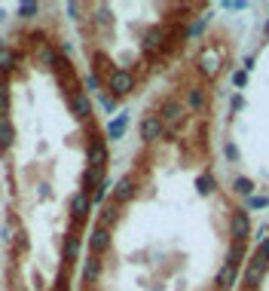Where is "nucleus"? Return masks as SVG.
<instances>
[{
    "instance_id": "obj_23",
    "label": "nucleus",
    "mask_w": 269,
    "mask_h": 291,
    "mask_svg": "<svg viewBox=\"0 0 269 291\" xmlns=\"http://www.w3.org/2000/svg\"><path fill=\"white\" fill-rule=\"evenodd\" d=\"M187 104L193 107V111H202V107H205V89H199V86H193L190 92H187Z\"/></svg>"
},
{
    "instance_id": "obj_13",
    "label": "nucleus",
    "mask_w": 269,
    "mask_h": 291,
    "mask_svg": "<svg viewBox=\"0 0 269 291\" xmlns=\"http://www.w3.org/2000/svg\"><path fill=\"white\" fill-rule=\"evenodd\" d=\"M116 221H119V203H113V199H110V203H104V206H101V221H98V227L110 230Z\"/></svg>"
},
{
    "instance_id": "obj_27",
    "label": "nucleus",
    "mask_w": 269,
    "mask_h": 291,
    "mask_svg": "<svg viewBox=\"0 0 269 291\" xmlns=\"http://www.w3.org/2000/svg\"><path fill=\"white\" fill-rule=\"evenodd\" d=\"M101 83H104V80H101L98 74H89V77L83 80V86L89 89V92H101Z\"/></svg>"
},
{
    "instance_id": "obj_22",
    "label": "nucleus",
    "mask_w": 269,
    "mask_h": 291,
    "mask_svg": "<svg viewBox=\"0 0 269 291\" xmlns=\"http://www.w3.org/2000/svg\"><path fill=\"white\" fill-rule=\"evenodd\" d=\"M242 258H245V242H232V245H229V251H226V264L239 270Z\"/></svg>"
},
{
    "instance_id": "obj_25",
    "label": "nucleus",
    "mask_w": 269,
    "mask_h": 291,
    "mask_svg": "<svg viewBox=\"0 0 269 291\" xmlns=\"http://www.w3.org/2000/svg\"><path fill=\"white\" fill-rule=\"evenodd\" d=\"M37 12H40L37 0H22V3H19V19H34Z\"/></svg>"
},
{
    "instance_id": "obj_18",
    "label": "nucleus",
    "mask_w": 269,
    "mask_h": 291,
    "mask_svg": "<svg viewBox=\"0 0 269 291\" xmlns=\"http://www.w3.org/2000/svg\"><path fill=\"white\" fill-rule=\"evenodd\" d=\"M98 276H101V258L89 254V261H86V267H83V279H86V282H95Z\"/></svg>"
},
{
    "instance_id": "obj_21",
    "label": "nucleus",
    "mask_w": 269,
    "mask_h": 291,
    "mask_svg": "<svg viewBox=\"0 0 269 291\" xmlns=\"http://www.w3.org/2000/svg\"><path fill=\"white\" fill-rule=\"evenodd\" d=\"M70 267H74V264L61 261V267H58V279H55V291H70Z\"/></svg>"
},
{
    "instance_id": "obj_33",
    "label": "nucleus",
    "mask_w": 269,
    "mask_h": 291,
    "mask_svg": "<svg viewBox=\"0 0 269 291\" xmlns=\"http://www.w3.org/2000/svg\"><path fill=\"white\" fill-rule=\"evenodd\" d=\"M245 77H248L245 71H236V74H232V83H236V86H242V83H245Z\"/></svg>"
},
{
    "instance_id": "obj_12",
    "label": "nucleus",
    "mask_w": 269,
    "mask_h": 291,
    "mask_svg": "<svg viewBox=\"0 0 269 291\" xmlns=\"http://www.w3.org/2000/svg\"><path fill=\"white\" fill-rule=\"evenodd\" d=\"M125 129H129V114H119V117H113L110 123H107L104 135L110 138V141H116V138H122V135H125Z\"/></svg>"
},
{
    "instance_id": "obj_29",
    "label": "nucleus",
    "mask_w": 269,
    "mask_h": 291,
    "mask_svg": "<svg viewBox=\"0 0 269 291\" xmlns=\"http://www.w3.org/2000/svg\"><path fill=\"white\" fill-rule=\"evenodd\" d=\"M95 22H98L101 28H107V25H110V15H107V9H104V6H98V15H95Z\"/></svg>"
},
{
    "instance_id": "obj_26",
    "label": "nucleus",
    "mask_w": 269,
    "mask_h": 291,
    "mask_svg": "<svg viewBox=\"0 0 269 291\" xmlns=\"http://www.w3.org/2000/svg\"><path fill=\"white\" fill-rule=\"evenodd\" d=\"M196 184H199V193H211V190H214V175H211V172H202Z\"/></svg>"
},
{
    "instance_id": "obj_15",
    "label": "nucleus",
    "mask_w": 269,
    "mask_h": 291,
    "mask_svg": "<svg viewBox=\"0 0 269 291\" xmlns=\"http://www.w3.org/2000/svg\"><path fill=\"white\" fill-rule=\"evenodd\" d=\"M19 68V49H12V46H6L3 52H0V74H9V71H15Z\"/></svg>"
},
{
    "instance_id": "obj_16",
    "label": "nucleus",
    "mask_w": 269,
    "mask_h": 291,
    "mask_svg": "<svg viewBox=\"0 0 269 291\" xmlns=\"http://www.w3.org/2000/svg\"><path fill=\"white\" fill-rule=\"evenodd\" d=\"M12 141H15V129H12L9 117H0V150H9Z\"/></svg>"
},
{
    "instance_id": "obj_31",
    "label": "nucleus",
    "mask_w": 269,
    "mask_h": 291,
    "mask_svg": "<svg viewBox=\"0 0 269 291\" xmlns=\"http://www.w3.org/2000/svg\"><path fill=\"white\" fill-rule=\"evenodd\" d=\"M15 248H19V251H28V236H25V233H19V239H15Z\"/></svg>"
},
{
    "instance_id": "obj_28",
    "label": "nucleus",
    "mask_w": 269,
    "mask_h": 291,
    "mask_svg": "<svg viewBox=\"0 0 269 291\" xmlns=\"http://www.w3.org/2000/svg\"><path fill=\"white\" fill-rule=\"evenodd\" d=\"M232 187H236V193H242V196H251V190H254V184H251L248 178H236V184H232Z\"/></svg>"
},
{
    "instance_id": "obj_1",
    "label": "nucleus",
    "mask_w": 269,
    "mask_h": 291,
    "mask_svg": "<svg viewBox=\"0 0 269 291\" xmlns=\"http://www.w3.org/2000/svg\"><path fill=\"white\" fill-rule=\"evenodd\" d=\"M266 267H269V239H263V245L257 248V254L248 261V270H245V276H242V282H245V288H254L260 279H263V273H266Z\"/></svg>"
},
{
    "instance_id": "obj_7",
    "label": "nucleus",
    "mask_w": 269,
    "mask_h": 291,
    "mask_svg": "<svg viewBox=\"0 0 269 291\" xmlns=\"http://www.w3.org/2000/svg\"><path fill=\"white\" fill-rule=\"evenodd\" d=\"M229 230H232V242H245L248 236H251V218H248V212H232V224H229Z\"/></svg>"
},
{
    "instance_id": "obj_17",
    "label": "nucleus",
    "mask_w": 269,
    "mask_h": 291,
    "mask_svg": "<svg viewBox=\"0 0 269 291\" xmlns=\"http://www.w3.org/2000/svg\"><path fill=\"white\" fill-rule=\"evenodd\" d=\"M58 59H61V56H58V49H55V46H49V43H43V46L37 49V62L46 65V68H52Z\"/></svg>"
},
{
    "instance_id": "obj_6",
    "label": "nucleus",
    "mask_w": 269,
    "mask_h": 291,
    "mask_svg": "<svg viewBox=\"0 0 269 291\" xmlns=\"http://www.w3.org/2000/svg\"><path fill=\"white\" fill-rule=\"evenodd\" d=\"M159 120H162V126H181L184 123V104L181 101H174V98H168L162 107H159V114H156Z\"/></svg>"
},
{
    "instance_id": "obj_19",
    "label": "nucleus",
    "mask_w": 269,
    "mask_h": 291,
    "mask_svg": "<svg viewBox=\"0 0 269 291\" xmlns=\"http://www.w3.org/2000/svg\"><path fill=\"white\" fill-rule=\"evenodd\" d=\"M236 276H239V270L226 264V267H223V270L217 273V288H220V291H226V288H232V282H236Z\"/></svg>"
},
{
    "instance_id": "obj_8",
    "label": "nucleus",
    "mask_w": 269,
    "mask_h": 291,
    "mask_svg": "<svg viewBox=\"0 0 269 291\" xmlns=\"http://www.w3.org/2000/svg\"><path fill=\"white\" fill-rule=\"evenodd\" d=\"M162 135H165V126H162V120H159L156 114H153V117H144V120H141V138H144L147 144L159 141Z\"/></svg>"
},
{
    "instance_id": "obj_24",
    "label": "nucleus",
    "mask_w": 269,
    "mask_h": 291,
    "mask_svg": "<svg viewBox=\"0 0 269 291\" xmlns=\"http://www.w3.org/2000/svg\"><path fill=\"white\" fill-rule=\"evenodd\" d=\"M0 117H9V83L0 77Z\"/></svg>"
},
{
    "instance_id": "obj_10",
    "label": "nucleus",
    "mask_w": 269,
    "mask_h": 291,
    "mask_svg": "<svg viewBox=\"0 0 269 291\" xmlns=\"http://www.w3.org/2000/svg\"><path fill=\"white\" fill-rule=\"evenodd\" d=\"M70 114H74L80 123H89V120H92V101H89L86 92H80V95L70 98Z\"/></svg>"
},
{
    "instance_id": "obj_11",
    "label": "nucleus",
    "mask_w": 269,
    "mask_h": 291,
    "mask_svg": "<svg viewBox=\"0 0 269 291\" xmlns=\"http://www.w3.org/2000/svg\"><path fill=\"white\" fill-rule=\"evenodd\" d=\"M138 193V187H135V178L132 175H125V178H119L116 181V187H113V203H129V199Z\"/></svg>"
},
{
    "instance_id": "obj_14",
    "label": "nucleus",
    "mask_w": 269,
    "mask_h": 291,
    "mask_svg": "<svg viewBox=\"0 0 269 291\" xmlns=\"http://www.w3.org/2000/svg\"><path fill=\"white\" fill-rule=\"evenodd\" d=\"M61 251H64V261L74 264V261L80 258V236H77V233H67L64 242H61Z\"/></svg>"
},
{
    "instance_id": "obj_3",
    "label": "nucleus",
    "mask_w": 269,
    "mask_h": 291,
    "mask_svg": "<svg viewBox=\"0 0 269 291\" xmlns=\"http://www.w3.org/2000/svg\"><path fill=\"white\" fill-rule=\"evenodd\" d=\"M52 71H55V77H58V83L64 86V92H67V98H74V95H80V77H77V71H74V65H70V59H58L55 65H52Z\"/></svg>"
},
{
    "instance_id": "obj_5",
    "label": "nucleus",
    "mask_w": 269,
    "mask_h": 291,
    "mask_svg": "<svg viewBox=\"0 0 269 291\" xmlns=\"http://www.w3.org/2000/svg\"><path fill=\"white\" fill-rule=\"evenodd\" d=\"M168 43V25H156L144 34V43H141V49H144V56H156V52H162Z\"/></svg>"
},
{
    "instance_id": "obj_35",
    "label": "nucleus",
    "mask_w": 269,
    "mask_h": 291,
    "mask_svg": "<svg viewBox=\"0 0 269 291\" xmlns=\"http://www.w3.org/2000/svg\"><path fill=\"white\" fill-rule=\"evenodd\" d=\"M6 49V37H0V52H3Z\"/></svg>"
},
{
    "instance_id": "obj_9",
    "label": "nucleus",
    "mask_w": 269,
    "mask_h": 291,
    "mask_svg": "<svg viewBox=\"0 0 269 291\" xmlns=\"http://www.w3.org/2000/svg\"><path fill=\"white\" fill-rule=\"evenodd\" d=\"M107 248H110V230H104V227H92V233H89V251L95 254H104Z\"/></svg>"
},
{
    "instance_id": "obj_30",
    "label": "nucleus",
    "mask_w": 269,
    "mask_h": 291,
    "mask_svg": "<svg viewBox=\"0 0 269 291\" xmlns=\"http://www.w3.org/2000/svg\"><path fill=\"white\" fill-rule=\"evenodd\" d=\"M98 98H101V107H104V111H113V107H116V98H110V95L98 92Z\"/></svg>"
},
{
    "instance_id": "obj_4",
    "label": "nucleus",
    "mask_w": 269,
    "mask_h": 291,
    "mask_svg": "<svg viewBox=\"0 0 269 291\" xmlns=\"http://www.w3.org/2000/svg\"><path fill=\"white\" fill-rule=\"evenodd\" d=\"M89 212H92V203H89V193H74V199H70V227H74V233L86 224Z\"/></svg>"
},
{
    "instance_id": "obj_32",
    "label": "nucleus",
    "mask_w": 269,
    "mask_h": 291,
    "mask_svg": "<svg viewBox=\"0 0 269 291\" xmlns=\"http://www.w3.org/2000/svg\"><path fill=\"white\" fill-rule=\"evenodd\" d=\"M67 12H70V19H80V3H67Z\"/></svg>"
},
{
    "instance_id": "obj_20",
    "label": "nucleus",
    "mask_w": 269,
    "mask_h": 291,
    "mask_svg": "<svg viewBox=\"0 0 269 291\" xmlns=\"http://www.w3.org/2000/svg\"><path fill=\"white\" fill-rule=\"evenodd\" d=\"M110 187H113V184H110V178H104L101 184L92 190V196H89V203H92V206H104V199H107V193H110Z\"/></svg>"
},
{
    "instance_id": "obj_2",
    "label": "nucleus",
    "mask_w": 269,
    "mask_h": 291,
    "mask_svg": "<svg viewBox=\"0 0 269 291\" xmlns=\"http://www.w3.org/2000/svg\"><path fill=\"white\" fill-rule=\"evenodd\" d=\"M104 83H107V95L110 98H125L135 89V74L125 68H116L110 77H104Z\"/></svg>"
},
{
    "instance_id": "obj_34",
    "label": "nucleus",
    "mask_w": 269,
    "mask_h": 291,
    "mask_svg": "<svg viewBox=\"0 0 269 291\" xmlns=\"http://www.w3.org/2000/svg\"><path fill=\"white\" fill-rule=\"evenodd\" d=\"M226 156H229V159H236V156H239V150L232 147V144H226Z\"/></svg>"
}]
</instances>
